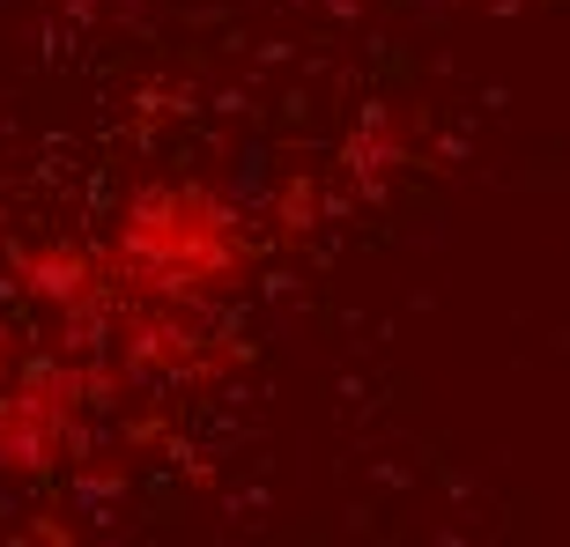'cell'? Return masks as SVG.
<instances>
[{
	"label": "cell",
	"mask_w": 570,
	"mask_h": 547,
	"mask_svg": "<svg viewBox=\"0 0 570 547\" xmlns=\"http://www.w3.org/2000/svg\"><path fill=\"white\" fill-rule=\"evenodd\" d=\"M253 259H259V222L237 200H223L215 186H200V178L141 186L105 237L111 304H170V311L215 318L223 296H237L253 281Z\"/></svg>",
	"instance_id": "1"
},
{
	"label": "cell",
	"mask_w": 570,
	"mask_h": 547,
	"mask_svg": "<svg viewBox=\"0 0 570 547\" xmlns=\"http://www.w3.org/2000/svg\"><path fill=\"white\" fill-rule=\"evenodd\" d=\"M105 378L89 362L67 356H30L0 378V466L8 474H45L60 466L89 429V407H97Z\"/></svg>",
	"instance_id": "2"
}]
</instances>
